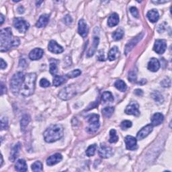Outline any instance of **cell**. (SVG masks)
<instances>
[{
    "label": "cell",
    "mask_w": 172,
    "mask_h": 172,
    "mask_svg": "<svg viewBox=\"0 0 172 172\" xmlns=\"http://www.w3.org/2000/svg\"><path fill=\"white\" fill-rule=\"evenodd\" d=\"M20 45V39L14 37L12 34L10 28H6L1 30L0 32V51L6 52L12 47H15Z\"/></svg>",
    "instance_id": "6da1fadb"
},
{
    "label": "cell",
    "mask_w": 172,
    "mask_h": 172,
    "mask_svg": "<svg viewBox=\"0 0 172 172\" xmlns=\"http://www.w3.org/2000/svg\"><path fill=\"white\" fill-rule=\"evenodd\" d=\"M63 136V128L61 125L52 124L44 133V139L46 143H53L61 139Z\"/></svg>",
    "instance_id": "7a4b0ae2"
},
{
    "label": "cell",
    "mask_w": 172,
    "mask_h": 172,
    "mask_svg": "<svg viewBox=\"0 0 172 172\" xmlns=\"http://www.w3.org/2000/svg\"><path fill=\"white\" fill-rule=\"evenodd\" d=\"M36 79V74L35 73H30L24 76L23 83L20 89L22 95L28 97L33 94L34 89H35Z\"/></svg>",
    "instance_id": "3957f363"
},
{
    "label": "cell",
    "mask_w": 172,
    "mask_h": 172,
    "mask_svg": "<svg viewBox=\"0 0 172 172\" xmlns=\"http://www.w3.org/2000/svg\"><path fill=\"white\" fill-rule=\"evenodd\" d=\"M24 78V76L22 72H18L12 76L10 81V87L12 93L15 96H17L19 92H20Z\"/></svg>",
    "instance_id": "277c9868"
},
{
    "label": "cell",
    "mask_w": 172,
    "mask_h": 172,
    "mask_svg": "<svg viewBox=\"0 0 172 172\" xmlns=\"http://www.w3.org/2000/svg\"><path fill=\"white\" fill-rule=\"evenodd\" d=\"M77 91L75 85L72 84L62 89L59 93V97L62 100H68L76 95Z\"/></svg>",
    "instance_id": "5b68a950"
},
{
    "label": "cell",
    "mask_w": 172,
    "mask_h": 172,
    "mask_svg": "<svg viewBox=\"0 0 172 172\" xmlns=\"http://www.w3.org/2000/svg\"><path fill=\"white\" fill-rule=\"evenodd\" d=\"M99 116L98 114H93L89 116L88 123L89 124V126L87 128V132L89 133H93L96 132L99 127Z\"/></svg>",
    "instance_id": "8992f818"
},
{
    "label": "cell",
    "mask_w": 172,
    "mask_h": 172,
    "mask_svg": "<svg viewBox=\"0 0 172 172\" xmlns=\"http://www.w3.org/2000/svg\"><path fill=\"white\" fill-rule=\"evenodd\" d=\"M14 26L20 32L25 33L29 30L30 24L23 18H16L14 20Z\"/></svg>",
    "instance_id": "52a82bcc"
},
{
    "label": "cell",
    "mask_w": 172,
    "mask_h": 172,
    "mask_svg": "<svg viewBox=\"0 0 172 172\" xmlns=\"http://www.w3.org/2000/svg\"><path fill=\"white\" fill-rule=\"evenodd\" d=\"M125 113L128 115H133L139 116L140 115L139 105L137 102H131L125 109Z\"/></svg>",
    "instance_id": "ba28073f"
},
{
    "label": "cell",
    "mask_w": 172,
    "mask_h": 172,
    "mask_svg": "<svg viewBox=\"0 0 172 172\" xmlns=\"http://www.w3.org/2000/svg\"><path fill=\"white\" fill-rule=\"evenodd\" d=\"M167 48V43L165 40L163 39H158L156 40L154 46H153V50L159 55L164 54L165 50Z\"/></svg>",
    "instance_id": "9c48e42d"
},
{
    "label": "cell",
    "mask_w": 172,
    "mask_h": 172,
    "mask_svg": "<svg viewBox=\"0 0 172 172\" xmlns=\"http://www.w3.org/2000/svg\"><path fill=\"white\" fill-rule=\"evenodd\" d=\"M113 150L110 147L106 146L104 145H101L98 151V154L102 158L104 159H108L112 157L113 155Z\"/></svg>",
    "instance_id": "30bf717a"
},
{
    "label": "cell",
    "mask_w": 172,
    "mask_h": 172,
    "mask_svg": "<svg viewBox=\"0 0 172 172\" xmlns=\"http://www.w3.org/2000/svg\"><path fill=\"white\" fill-rule=\"evenodd\" d=\"M125 144H126V147L128 150L130 151H134L138 148L137 145V140L136 138H134L133 136H127L125 137Z\"/></svg>",
    "instance_id": "8fae6325"
},
{
    "label": "cell",
    "mask_w": 172,
    "mask_h": 172,
    "mask_svg": "<svg viewBox=\"0 0 172 172\" xmlns=\"http://www.w3.org/2000/svg\"><path fill=\"white\" fill-rule=\"evenodd\" d=\"M143 36V33L140 34L138 36H137L136 37H134V39L131 40L129 42H128L126 46H125V51H124L125 54L127 55L128 53H129L131 50H132L134 46L137 45V44H138L140 40L142 39Z\"/></svg>",
    "instance_id": "7c38bea8"
},
{
    "label": "cell",
    "mask_w": 172,
    "mask_h": 172,
    "mask_svg": "<svg viewBox=\"0 0 172 172\" xmlns=\"http://www.w3.org/2000/svg\"><path fill=\"white\" fill-rule=\"evenodd\" d=\"M153 125L152 124H147V126H144L140 129L138 133H137V137L139 140H143L145 137H147L149 134L152 132L153 130Z\"/></svg>",
    "instance_id": "4fadbf2b"
},
{
    "label": "cell",
    "mask_w": 172,
    "mask_h": 172,
    "mask_svg": "<svg viewBox=\"0 0 172 172\" xmlns=\"http://www.w3.org/2000/svg\"><path fill=\"white\" fill-rule=\"evenodd\" d=\"M48 49L49 51L55 53V54H59V53H61L64 51L63 48L55 40H51L50 41L48 45Z\"/></svg>",
    "instance_id": "5bb4252c"
},
{
    "label": "cell",
    "mask_w": 172,
    "mask_h": 172,
    "mask_svg": "<svg viewBox=\"0 0 172 172\" xmlns=\"http://www.w3.org/2000/svg\"><path fill=\"white\" fill-rule=\"evenodd\" d=\"M78 32L83 38H86L88 34V27L84 20L81 19L78 24Z\"/></svg>",
    "instance_id": "9a60e30c"
},
{
    "label": "cell",
    "mask_w": 172,
    "mask_h": 172,
    "mask_svg": "<svg viewBox=\"0 0 172 172\" xmlns=\"http://www.w3.org/2000/svg\"><path fill=\"white\" fill-rule=\"evenodd\" d=\"M62 159V156L60 153H55L54 155H52L51 156L47 159L46 160V164L49 166H52V165H54L57 164L58 163L61 162Z\"/></svg>",
    "instance_id": "2e32d148"
},
{
    "label": "cell",
    "mask_w": 172,
    "mask_h": 172,
    "mask_svg": "<svg viewBox=\"0 0 172 172\" xmlns=\"http://www.w3.org/2000/svg\"><path fill=\"white\" fill-rule=\"evenodd\" d=\"M44 51L42 49L40 48H36L33 49L32 51H31L30 54H29V58L31 60L36 61V60H39L40 59H41L43 56Z\"/></svg>",
    "instance_id": "e0dca14e"
},
{
    "label": "cell",
    "mask_w": 172,
    "mask_h": 172,
    "mask_svg": "<svg viewBox=\"0 0 172 172\" xmlns=\"http://www.w3.org/2000/svg\"><path fill=\"white\" fill-rule=\"evenodd\" d=\"M148 69L152 72H156L160 68V62L156 58H152L148 63Z\"/></svg>",
    "instance_id": "ac0fdd59"
},
{
    "label": "cell",
    "mask_w": 172,
    "mask_h": 172,
    "mask_svg": "<svg viewBox=\"0 0 172 172\" xmlns=\"http://www.w3.org/2000/svg\"><path fill=\"white\" fill-rule=\"evenodd\" d=\"M164 120V116L161 113L157 112L151 118V124L153 126H159L160 125Z\"/></svg>",
    "instance_id": "d6986e66"
},
{
    "label": "cell",
    "mask_w": 172,
    "mask_h": 172,
    "mask_svg": "<svg viewBox=\"0 0 172 172\" xmlns=\"http://www.w3.org/2000/svg\"><path fill=\"white\" fill-rule=\"evenodd\" d=\"M20 149H21L20 143H18L16 145H15L13 149H12L11 153H10V159L12 162H14L15 159H16V158L18 157Z\"/></svg>",
    "instance_id": "ffe728a7"
},
{
    "label": "cell",
    "mask_w": 172,
    "mask_h": 172,
    "mask_svg": "<svg viewBox=\"0 0 172 172\" xmlns=\"http://www.w3.org/2000/svg\"><path fill=\"white\" fill-rule=\"evenodd\" d=\"M98 44H99V38L98 36H93V43L91 46V47L89 48L88 52H87V57H90L93 55V54H94L96 51L97 47H98Z\"/></svg>",
    "instance_id": "44dd1931"
},
{
    "label": "cell",
    "mask_w": 172,
    "mask_h": 172,
    "mask_svg": "<svg viewBox=\"0 0 172 172\" xmlns=\"http://www.w3.org/2000/svg\"><path fill=\"white\" fill-rule=\"evenodd\" d=\"M147 16L148 19L150 22L154 23V22H156L159 20V14L157 10H155V9H153V10L148 12L147 14Z\"/></svg>",
    "instance_id": "7402d4cb"
},
{
    "label": "cell",
    "mask_w": 172,
    "mask_h": 172,
    "mask_svg": "<svg viewBox=\"0 0 172 172\" xmlns=\"http://www.w3.org/2000/svg\"><path fill=\"white\" fill-rule=\"evenodd\" d=\"M15 168L18 171H26L28 170L26 162L24 159H18L15 165Z\"/></svg>",
    "instance_id": "603a6c76"
},
{
    "label": "cell",
    "mask_w": 172,
    "mask_h": 172,
    "mask_svg": "<svg viewBox=\"0 0 172 172\" xmlns=\"http://www.w3.org/2000/svg\"><path fill=\"white\" fill-rule=\"evenodd\" d=\"M119 23V17L116 13H113L110 15L108 20V26L109 27H114Z\"/></svg>",
    "instance_id": "cb8c5ba5"
},
{
    "label": "cell",
    "mask_w": 172,
    "mask_h": 172,
    "mask_svg": "<svg viewBox=\"0 0 172 172\" xmlns=\"http://www.w3.org/2000/svg\"><path fill=\"white\" fill-rule=\"evenodd\" d=\"M50 15L48 14H42L40 15L38 22H36V26L38 28L45 27L49 22Z\"/></svg>",
    "instance_id": "d4e9b609"
},
{
    "label": "cell",
    "mask_w": 172,
    "mask_h": 172,
    "mask_svg": "<svg viewBox=\"0 0 172 172\" xmlns=\"http://www.w3.org/2000/svg\"><path fill=\"white\" fill-rule=\"evenodd\" d=\"M119 55L120 52L119 50H118V48L117 46H114V47H112L110 49V51H109L108 57L110 61H114L119 57Z\"/></svg>",
    "instance_id": "484cf974"
},
{
    "label": "cell",
    "mask_w": 172,
    "mask_h": 172,
    "mask_svg": "<svg viewBox=\"0 0 172 172\" xmlns=\"http://www.w3.org/2000/svg\"><path fill=\"white\" fill-rule=\"evenodd\" d=\"M30 117L29 115L25 114L23 116L20 121V126L22 131L25 130V129H26V128L28 126V124H29V123H30Z\"/></svg>",
    "instance_id": "4316f807"
},
{
    "label": "cell",
    "mask_w": 172,
    "mask_h": 172,
    "mask_svg": "<svg viewBox=\"0 0 172 172\" xmlns=\"http://www.w3.org/2000/svg\"><path fill=\"white\" fill-rule=\"evenodd\" d=\"M65 82H66V79L63 76H57L56 75V76H55L54 79H53V85L56 87L60 86Z\"/></svg>",
    "instance_id": "83f0119b"
},
{
    "label": "cell",
    "mask_w": 172,
    "mask_h": 172,
    "mask_svg": "<svg viewBox=\"0 0 172 172\" xmlns=\"http://www.w3.org/2000/svg\"><path fill=\"white\" fill-rule=\"evenodd\" d=\"M102 99L104 103L114 101V97L110 92H104L102 95Z\"/></svg>",
    "instance_id": "f1b7e54d"
},
{
    "label": "cell",
    "mask_w": 172,
    "mask_h": 172,
    "mask_svg": "<svg viewBox=\"0 0 172 172\" xmlns=\"http://www.w3.org/2000/svg\"><path fill=\"white\" fill-rule=\"evenodd\" d=\"M116 88L122 92H124L127 89V86L123 80H117L114 83Z\"/></svg>",
    "instance_id": "f546056e"
},
{
    "label": "cell",
    "mask_w": 172,
    "mask_h": 172,
    "mask_svg": "<svg viewBox=\"0 0 172 172\" xmlns=\"http://www.w3.org/2000/svg\"><path fill=\"white\" fill-rule=\"evenodd\" d=\"M124 36V30L122 29H118L114 31L112 34V38L116 41H117V40H120L122 39H123V37Z\"/></svg>",
    "instance_id": "4dcf8cb0"
},
{
    "label": "cell",
    "mask_w": 172,
    "mask_h": 172,
    "mask_svg": "<svg viewBox=\"0 0 172 172\" xmlns=\"http://www.w3.org/2000/svg\"><path fill=\"white\" fill-rule=\"evenodd\" d=\"M114 111V108L112 107V106H109V107H106L102 109V112L103 115L106 118H110L113 114Z\"/></svg>",
    "instance_id": "1f68e13d"
},
{
    "label": "cell",
    "mask_w": 172,
    "mask_h": 172,
    "mask_svg": "<svg viewBox=\"0 0 172 172\" xmlns=\"http://www.w3.org/2000/svg\"><path fill=\"white\" fill-rule=\"evenodd\" d=\"M118 137L117 136L116 131L114 129H112L110 131V139H109V142L110 143H115L118 141Z\"/></svg>",
    "instance_id": "d6a6232c"
},
{
    "label": "cell",
    "mask_w": 172,
    "mask_h": 172,
    "mask_svg": "<svg viewBox=\"0 0 172 172\" xmlns=\"http://www.w3.org/2000/svg\"><path fill=\"white\" fill-rule=\"evenodd\" d=\"M96 149H97V145L96 144H93V145H90L88 148L87 149L86 153L87 156H88V157H92V156L94 155L96 151Z\"/></svg>",
    "instance_id": "836d02e7"
},
{
    "label": "cell",
    "mask_w": 172,
    "mask_h": 172,
    "mask_svg": "<svg viewBox=\"0 0 172 172\" xmlns=\"http://www.w3.org/2000/svg\"><path fill=\"white\" fill-rule=\"evenodd\" d=\"M151 96L153 97V98L155 99V102L160 103V104H161V103H163V102H164V98H163V96L161 93H159L158 92H153Z\"/></svg>",
    "instance_id": "e575fe53"
},
{
    "label": "cell",
    "mask_w": 172,
    "mask_h": 172,
    "mask_svg": "<svg viewBox=\"0 0 172 172\" xmlns=\"http://www.w3.org/2000/svg\"><path fill=\"white\" fill-rule=\"evenodd\" d=\"M32 170L33 171H42V163L39 161L34 162L32 165Z\"/></svg>",
    "instance_id": "d590c367"
},
{
    "label": "cell",
    "mask_w": 172,
    "mask_h": 172,
    "mask_svg": "<svg viewBox=\"0 0 172 172\" xmlns=\"http://www.w3.org/2000/svg\"><path fill=\"white\" fill-rule=\"evenodd\" d=\"M81 73V71L79 69H75L73 71H72L69 73H68L66 76L69 78H74V77H77L78 76H79Z\"/></svg>",
    "instance_id": "8d00e7d4"
},
{
    "label": "cell",
    "mask_w": 172,
    "mask_h": 172,
    "mask_svg": "<svg viewBox=\"0 0 172 172\" xmlns=\"http://www.w3.org/2000/svg\"><path fill=\"white\" fill-rule=\"evenodd\" d=\"M58 72L57 65L55 62H51L50 63V73H51L53 76H56V74Z\"/></svg>",
    "instance_id": "74e56055"
},
{
    "label": "cell",
    "mask_w": 172,
    "mask_h": 172,
    "mask_svg": "<svg viewBox=\"0 0 172 172\" xmlns=\"http://www.w3.org/2000/svg\"><path fill=\"white\" fill-rule=\"evenodd\" d=\"M120 126L123 130H127L132 126V123L129 120H124L121 123Z\"/></svg>",
    "instance_id": "f35d334b"
},
{
    "label": "cell",
    "mask_w": 172,
    "mask_h": 172,
    "mask_svg": "<svg viewBox=\"0 0 172 172\" xmlns=\"http://www.w3.org/2000/svg\"><path fill=\"white\" fill-rule=\"evenodd\" d=\"M8 128V121L7 118L5 117H2L1 118V129L3 130H6Z\"/></svg>",
    "instance_id": "ab89813d"
},
{
    "label": "cell",
    "mask_w": 172,
    "mask_h": 172,
    "mask_svg": "<svg viewBox=\"0 0 172 172\" xmlns=\"http://www.w3.org/2000/svg\"><path fill=\"white\" fill-rule=\"evenodd\" d=\"M161 85L164 87H170L171 86V79L170 78H165L161 82Z\"/></svg>",
    "instance_id": "60d3db41"
},
{
    "label": "cell",
    "mask_w": 172,
    "mask_h": 172,
    "mask_svg": "<svg viewBox=\"0 0 172 172\" xmlns=\"http://www.w3.org/2000/svg\"><path fill=\"white\" fill-rule=\"evenodd\" d=\"M130 12L131 14H132L134 18H139V11L137 9V8H135V7H131L130 8Z\"/></svg>",
    "instance_id": "b9f144b4"
},
{
    "label": "cell",
    "mask_w": 172,
    "mask_h": 172,
    "mask_svg": "<svg viewBox=\"0 0 172 172\" xmlns=\"http://www.w3.org/2000/svg\"><path fill=\"white\" fill-rule=\"evenodd\" d=\"M50 85H51V83H50L49 81L46 79H45V78H43L40 81V86L42 87H49Z\"/></svg>",
    "instance_id": "7bdbcfd3"
},
{
    "label": "cell",
    "mask_w": 172,
    "mask_h": 172,
    "mask_svg": "<svg viewBox=\"0 0 172 172\" xmlns=\"http://www.w3.org/2000/svg\"><path fill=\"white\" fill-rule=\"evenodd\" d=\"M129 79L130 82H134L137 80V75L134 71H130L129 73Z\"/></svg>",
    "instance_id": "ee69618b"
},
{
    "label": "cell",
    "mask_w": 172,
    "mask_h": 172,
    "mask_svg": "<svg viewBox=\"0 0 172 172\" xmlns=\"http://www.w3.org/2000/svg\"><path fill=\"white\" fill-rule=\"evenodd\" d=\"M98 59L99 61H105V57H104V52L102 50H100L98 52Z\"/></svg>",
    "instance_id": "f6af8a7d"
},
{
    "label": "cell",
    "mask_w": 172,
    "mask_h": 172,
    "mask_svg": "<svg viewBox=\"0 0 172 172\" xmlns=\"http://www.w3.org/2000/svg\"><path fill=\"white\" fill-rule=\"evenodd\" d=\"M64 20H65V22L67 24H71L72 22V18H71V17L69 15H66V16L65 17Z\"/></svg>",
    "instance_id": "bcb514c9"
},
{
    "label": "cell",
    "mask_w": 172,
    "mask_h": 172,
    "mask_svg": "<svg viewBox=\"0 0 172 172\" xmlns=\"http://www.w3.org/2000/svg\"><path fill=\"white\" fill-rule=\"evenodd\" d=\"M6 67H7V63L4 61V59H1V69H4L6 68Z\"/></svg>",
    "instance_id": "7dc6e473"
},
{
    "label": "cell",
    "mask_w": 172,
    "mask_h": 172,
    "mask_svg": "<svg viewBox=\"0 0 172 172\" xmlns=\"http://www.w3.org/2000/svg\"><path fill=\"white\" fill-rule=\"evenodd\" d=\"M134 93H135V94L137 96H143V91H142L141 89H137L135 90V91H134Z\"/></svg>",
    "instance_id": "c3c4849f"
},
{
    "label": "cell",
    "mask_w": 172,
    "mask_h": 172,
    "mask_svg": "<svg viewBox=\"0 0 172 172\" xmlns=\"http://www.w3.org/2000/svg\"><path fill=\"white\" fill-rule=\"evenodd\" d=\"M1 87H2V89H1V95L2 96L3 94H4V93H5L6 92V87H5V86L4 85V84H3V83H2V86H1Z\"/></svg>",
    "instance_id": "681fc988"
},
{
    "label": "cell",
    "mask_w": 172,
    "mask_h": 172,
    "mask_svg": "<svg viewBox=\"0 0 172 172\" xmlns=\"http://www.w3.org/2000/svg\"><path fill=\"white\" fill-rule=\"evenodd\" d=\"M0 18H1V25L4 23V15H3L2 14H1V15H0Z\"/></svg>",
    "instance_id": "f907efd6"
},
{
    "label": "cell",
    "mask_w": 172,
    "mask_h": 172,
    "mask_svg": "<svg viewBox=\"0 0 172 172\" xmlns=\"http://www.w3.org/2000/svg\"><path fill=\"white\" fill-rule=\"evenodd\" d=\"M153 3H155V4H164V3L167 2L166 1H164V2H162V1H159V2H153Z\"/></svg>",
    "instance_id": "816d5d0a"
},
{
    "label": "cell",
    "mask_w": 172,
    "mask_h": 172,
    "mask_svg": "<svg viewBox=\"0 0 172 172\" xmlns=\"http://www.w3.org/2000/svg\"><path fill=\"white\" fill-rule=\"evenodd\" d=\"M42 2H43L42 1H41V2H37V3H36V5H37V6H40L39 5H40V4H42Z\"/></svg>",
    "instance_id": "f5cc1de1"
},
{
    "label": "cell",
    "mask_w": 172,
    "mask_h": 172,
    "mask_svg": "<svg viewBox=\"0 0 172 172\" xmlns=\"http://www.w3.org/2000/svg\"><path fill=\"white\" fill-rule=\"evenodd\" d=\"M1 158H2V161H1V166H2V164H3V157H2V155H1Z\"/></svg>",
    "instance_id": "db71d44e"
}]
</instances>
